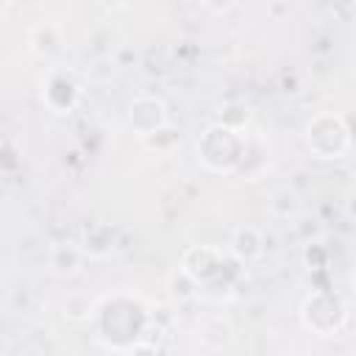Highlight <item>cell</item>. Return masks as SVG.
<instances>
[{
	"instance_id": "6da1fadb",
	"label": "cell",
	"mask_w": 356,
	"mask_h": 356,
	"mask_svg": "<svg viewBox=\"0 0 356 356\" xmlns=\"http://www.w3.org/2000/svg\"><path fill=\"white\" fill-rule=\"evenodd\" d=\"M50 264H53V270L56 273H75L78 267H81V250L75 248V245H67V256H64V250H61V245H56L53 248V253H50Z\"/></svg>"
},
{
	"instance_id": "7a4b0ae2",
	"label": "cell",
	"mask_w": 356,
	"mask_h": 356,
	"mask_svg": "<svg viewBox=\"0 0 356 356\" xmlns=\"http://www.w3.org/2000/svg\"><path fill=\"white\" fill-rule=\"evenodd\" d=\"M3 8H6V6H3V3H0V11H3Z\"/></svg>"
}]
</instances>
